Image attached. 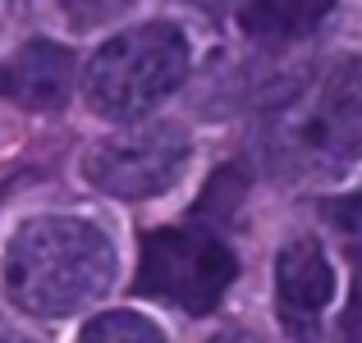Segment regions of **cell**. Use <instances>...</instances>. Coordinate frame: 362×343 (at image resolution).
<instances>
[{
	"mask_svg": "<svg viewBox=\"0 0 362 343\" xmlns=\"http://www.w3.org/2000/svg\"><path fill=\"white\" fill-rule=\"evenodd\" d=\"M115 279V243L88 220H28L5 247L9 302L28 316H69L97 302Z\"/></svg>",
	"mask_w": 362,
	"mask_h": 343,
	"instance_id": "cell-1",
	"label": "cell"
},
{
	"mask_svg": "<svg viewBox=\"0 0 362 343\" xmlns=\"http://www.w3.org/2000/svg\"><path fill=\"white\" fill-rule=\"evenodd\" d=\"M188 73V42L170 23L119 32L92 55L88 101L106 119H138L170 97Z\"/></svg>",
	"mask_w": 362,
	"mask_h": 343,
	"instance_id": "cell-2",
	"label": "cell"
},
{
	"mask_svg": "<svg viewBox=\"0 0 362 343\" xmlns=\"http://www.w3.org/2000/svg\"><path fill=\"white\" fill-rule=\"evenodd\" d=\"M234 275H239V265H234L230 243L206 224L151 229L142 238L138 293L188 311V316H206L221 307Z\"/></svg>",
	"mask_w": 362,
	"mask_h": 343,
	"instance_id": "cell-3",
	"label": "cell"
},
{
	"mask_svg": "<svg viewBox=\"0 0 362 343\" xmlns=\"http://www.w3.org/2000/svg\"><path fill=\"white\" fill-rule=\"evenodd\" d=\"M275 151L293 165H349L362 160V55L326 73L312 106L275 133Z\"/></svg>",
	"mask_w": 362,
	"mask_h": 343,
	"instance_id": "cell-4",
	"label": "cell"
},
{
	"mask_svg": "<svg viewBox=\"0 0 362 343\" xmlns=\"http://www.w3.org/2000/svg\"><path fill=\"white\" fill-rule=\"evenodd\" d=\"M188 165V133L179 124H138L124 128L115 138L97 142L83 160L88 183H97L101 193L138 202V197H156L179 179V169Z\"/></svg>",
	"mask_w": 362,
	"mask_h": 343,
	"instance_id": "cell-5",
	"label": "cell"
},
{
	"mask_svg": "<svg viewBox=\"0 0 362 343\" xmlns=\"http://www.w3.org/2000/svg\"><path fill=\"white\" fill-rule=\"evenodd\" d=\"M330 293H335V270L326 252L312 238L284 247L275 261V302H280V320L289 325V335H298L303 343L317 339V320L330 307Z\"/></svg>",
	"mask_w": 362,
	"mask_h": 343,
	"instance_id": "cell-6",
	"label": "cell"
},
{
	"mask_svg": "<svg viewBox=\"0 0 362 343\" xmlns=\"http://www.w3.org/2000/svg\"><path fill=\"white\" fill-rule=\"evenodd\" d=\"M0 92L23 101L28 110H60L74 92V51L60 42H28L9 60Z\"/></svg>",
	"mask_w": 362,
	"mask_h": 343,
	"instance_id": "cell-7",
	"label": "cell"
},
{
	"mask_svg": "<svg viewBox=\"0 0 362 343\" xmlns=\"http://www.w3.org/2000/svg\"><path fill=\"white\" fill-rule=\"evenodd\" d=\"M330 9H335V0H243L239 23L252 42L284 46V42L308 37Z\"/></svg>",
	"mask_w": 362,
	"mask_h": 343,
	"instance_id": "cell-8",
	"label": "cell"
},
{
	"mask_svg": "<svg viewBox=\"0 0 362 343\" xmlns=\"http://www.w3.org/2000/svg\"><path fill=\"white\" fill-rule=\"evenodd\" d=\"M78 343H165L160 330L138 311H106V316L88 320Z\"/></svg>",
	"mask_w": 362,
	"mask_h": 343,
	"instance_id": "cell-9",
	"label": "cell"
},
{
	"mask_svg": "<svg viewBox=\"0 0 362 343\" xmlns=\"http://www.w3.org/2000/svg\"><path fill=\"white\" fill-rule=\"evenodd\" d=\"M326 220L339 234V247L349 252V261L362 270V193H349V197L326 202Z\"/></svg>",
	"mask_w": 362,
	"mask_h": 343,
	"instance_id": "cell-10",
	"label": "cell"
},
{
	"mask_svg": "<svg viewBox=\"0 0 362 343\" xmlns=\"http://www.w3.org/2000/svg\"><path fill=\"white\" fill-rule=\"evenodd\" d=\"M133 0H60V9L74 18L78 28H97V23H110L115 14H124Z\"/></svg>",
	"mask_w": 362,
	"mask_h": 343,
	"instance_id": "cell-11",
	"label": "cell"
},
{
	"mask_svg": "<svg viewBox=\"0 0 362 343\" xmlns=\"http://www.w3.org/2000/svg\"><path fill=\"white\" fill-rule=\"evenodd\" d=\"M344 343H362V293L349 302V311H344Z\"/></svg>",
	"mask_w": 362,
	"mask_h": 343,
	"instance_id": "cell-12",
	"label": "cell"
},
{
	"mask_svg": "<svg viewBox=\"0 0 362 343\" xmlns=\"http://www.w3.org/2000/svg\"><path fill=\"white\" fill-rule=\"evenodd\" d=\"M206 343H266V339L252 335V330H221V335H211Z\"/></svg>",
	"mask_w": 362,
	"mask_h": 343,
	"instance_id": "cell-13",
	"label": "cell"
},
{
	"mask_svg": "<svg viewBox=\"0 0 362 343\" xmlns=\"http://www.w3.org/2000/svg\"><path fill=\"white\" fill-rule=\"evenodd\" d=\"M197 9H202V14H221V9H230L234 0H193Z\"/></svg>",
	"mask_w": 362,
	"mask_h": 343,
	"instance_id": "cell-14",
	"label": "cell"
},
{
	"mask_svg": "<svg viewBox=\"0 0 362 343\" xmlns=\"http://www.w3.org/2000/svg\"><path fill=\"white\" fill-rule=\"evenodd\" d=\"M0 343H28V339H0Z\"/></svg>",
	"mask_w": 362,
	"mask_h": 343,
	"instance_id": "cell-15",
	"label": "cell"
}]
</instances>
